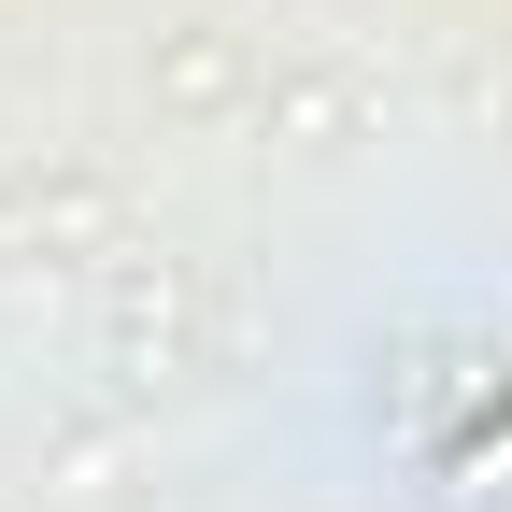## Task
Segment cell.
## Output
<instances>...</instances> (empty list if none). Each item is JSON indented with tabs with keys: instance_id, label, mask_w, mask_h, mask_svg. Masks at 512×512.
<instances>
[{
	"instance_id": "cell-1",
	"label": "cell",
	"mask_w": 512,
	"mask_h": 512,
	"mask_svg": "<svg viewBox=\"0 0 512 512\" xmlns=\"http://www.w3.org/2000/svg\"><path fill=\"white\" fill-rule=\"evenodd\" d=\"M456 484H484V498L512 484V427H484V441H470V456H456Z\"/></svg>"
}]
</instances>
